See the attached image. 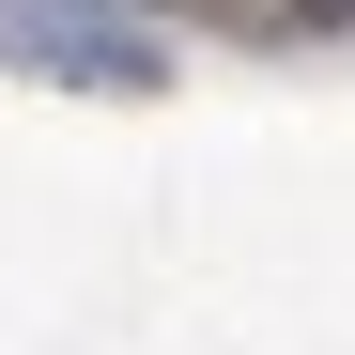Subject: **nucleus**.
<instances>
[{
  "instance_id": "nucleus-1",
  "label": "nucleus",
  "mask_w": 355,
  "mask_h": 355,
  "mask_svg": "<svg viewBox=\"0 0 355 355\" xmlns=\"http://www.w3.org/2000/svg\"><path fill=\"white\" fill-rule=\"evenodd\" d=\"M0 62H31V78H93V93H155V78H170L108 0H0Z\"/></svg>"
}]
</instances>
